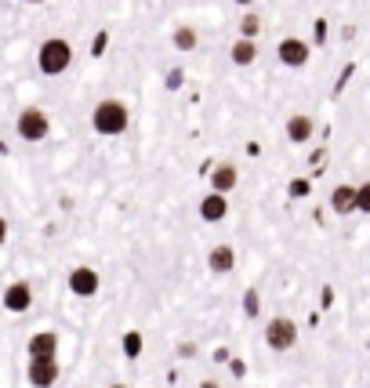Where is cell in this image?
<instances>
[{
    "instance_id": "26",
    "label": "cell",
    "mask_w": 370,
    "mask_h": 388,
    "mask_svg": "<svg viewBox=\"0 0 370 388\" xmlns=\"http://www.w3.org/2000/svg\"><path fill=\"white\" fill-rule=\"evenodd\" d=\"M26 4H44V0H26Z\"/></svg>"
},
{
    "instance_id": "11",
    "label": "cell",
    "mask_w": 370,
    "mask_h": 388,
    "mask_svg": "<svg viewBox=\"0 0 370 388\" xmlns=\"http://www.w3.org/2000/svg\"><path fill=\"white\" fill-rule=\"evenodd\" d=\"M236 182H239L236 163H214V167H211V192H222V196H229V192L236 189Z\"/></svg>"
},
{
    "instance_id": "1",
    "label": "cell",
    "mask_w": 370,
    "mask_h": 388,
    "mask_svg": "<svg viewBox=\"0 0 370 388\" xmlns=\"http://www.w3.org/2000/svg\"><path fill=\"white\" fill-rule=\"evenodd\" d=\"M91 127L102 138H120L127 127H131V113L120 98H102L91 113Z\"/></svg>"
},
{
    "instance_id": "25",
    "label": "cell",
    "mask_w": 370,
    "mask_h": 388,
    "mask_svg": "<svg viewBox=\"0 0 370 388\" xmlns=\"http://www.w3.org/2000/svg\"><path fill=\"white\" fill-rule=\"evenodd\" d=\"M236 4H254V0H236Z\"/></svg>"
},
{
    "instance_id": "27",
    "label": "cell",
    "mask_w": 370,
    "mask_h": 388,
    "mask_svg": "<svg viewBox=\"0 0 370 388\" xmlns=\"http://www.w3.org/2000/svg\"><path fill=\"white\" fill-rule=\"evenodd\" d=\"M109 388H127V384H109Z\"/></svg>"
},
{
    "instance_id": "23",
    "label": "cell",
    "mask_w": 370,
    "mask_h": 388,
    "mask_svg": "<svg viewBox=\"0 0 370 388\" xmlns=\"http://www.w3.org/2000/svg\"><path fill=\"white\" fill-rule=\"evenodd\" d=\"M178 356H182V359H192V356H196V344H189V341H185L182 349H178Z\"/></svg>"
},
{
    "instance_id": "20",
    "label": "cell",
    "mask_w": 370,
    "mask_h": 388,
    "mask_svg": "<svg viewBox=\"0 0 370 388\" xmlns=\"http://www.w3.org/2000/svg\"><path fill=\"white\" fill-rule=\"evenodd\" d=\"M244 312H247V316H258V312H261V297H258V290H247V294H244Z\"/></svg>"
},
{
    "instance_id": "19",
    "label": "cell",
    "mask_w": 370,
    "mask_h": 388,
    "mask_svg": "<svg viewBox=\"0 0 370 388\" xmlns=\"http://www.w3.org/2000/svg\"><path fill=\"white\" fill-rule=\"evenodd\" d=\"M356 210H359V214H370V182L356 185Z\"/></svg>"
},
{
    "instance_id": "8",
    "label": "cell",
    "mask_w": 370,
    "mask_h": 388,
    "mask_svg": "<svg viewBox=\"0 0 370 388\" xmlns=\"http://www.w3.org/2000/svg\"><path fill=\"white\" fill-rule=\"evenodd\" d=\"M276 55H279V62L283 66H291V69H301L305 62H309V44H305L301 36H287V40H279V48H276Z\"/></svg>"
},
{
    "instance_id": "22",
    "label": "cell",
    "mask_w": 370,
    "mask_h": 388,
    "mask_svg": "<svg viewBox=\"0 0 370 388\" xmlns=\"http://www.w3.org/2000/svg\"><path fill=\"white\" fill-rule=\"evenodd\" d=\"M8 232H11V225H8L4 214H0V243H8Z\"/></svg>"
},
{
    "instance_id": "5",
    "label": "cell",
    "mask_w": 370,
    "mask_h": 388,
    "mask_svg": "<svg viewBox=\"0 0 370 388\" xmlns=\"http://www.w3.org/2000/svg\"><path fill=\"white\" fill-rule=\"evenodd\" d=\"M98 287H102V279H98V272H95L91 265H77V269L70 272V294H77V297H95Z\"/></svg>"
},
{
    "instance_id": "16",
    "label": "cell",
    "mask_w": 370,
    "mask_h": 388,
    "mask_svg": "<svg viewBox=\"0 0 370 388\" xmlns=\"http://www.w3.org/2000/svg\"><path fill=\"white\" fill-rule=\"evenodd\" d=\"M171 44L178 51H196V48H200V33H196L192 26H178L171 33Z\"/></svg>"
},
{
    "instance_id": "12",
    "label": "cell",
    "mask_w": 370,
    "mask_h": 388,
    "mask_svg": "<svg viewBox=\"0 0 370 388\" xmlns=\"http://www.w3.org/2000/svg\"><path fill=\"white\" fill-rule=\"evenodd\" d=\"M207 269H211L214 276H229V272L236 269V250H232L229 243L211 247V254H207Z\"/></svg>"
},
{
    "instance_id": "6",
    "label": "cell",
    "mask_w": 370,
    "mask_h": 388,
    "mask_svg": "<svg viewBox=\"0 0 370 388\" xmlns=\"http://www.w3.org/2000/svg\"><path fill=\"white\" fill-rule=\"evenodd\" d=\"M26 356H29V363L33 359H58V334L55 330H37L26 341Z\"/></svg>"
},
{
    "instance_id": "14",
    "label": "cell",
    "mask_w": 370,
    "mask_h": 388,
    "mask_svg": "<svg viewBox=\"0 0 370 388\" xmlns=\"http://www.w3.org/2000/svg\"><path fill=\"white\" fill-rule=\"evenodd\" d=\"M316 135V120L312 116H305V113H294L291 120H287V142H294V145H305Z\"/></svg>"
},
{
    "instance_id": "3",
    "label": "cell",
    "mask_w": 370,
    "mask_h": 388,
    "mask_svg": "<svg viewBox=\"0 0 370 388\" xmlns=\"http://www.w3.org/2000/svg\"><path fill=\"white\" fill-rule=\"evenodd\" d=\"M15 131L22 142H44L51 135V120L44 109H37V105H29V109H22L18 120H15Z\"/></svg>"
},
{
    "instance_id": "2",
    "label": "cell",
    "mask_w": 370,
    "mask_h": 388,
    "mask_svg": "<svg viewBox=\"0 0 370 388\" xmlns=\"http://www.w3.org/2000/svg\"><path fill=\"white\" fill-rule=\"evenodd\" d=\"M73 66V48L65 36H48L37 51V69L44 76H62L65 69Z\"/></svg>"
},
{
    "instance_id": "4",
    "label": "cell",
    "mask_w": 370,
    "mask_h": 388,
    "mask_svg": "<svg viewBox=\"0 0 370 388\" xmlns=\"http://www.w3.org/2000/svg\"><path fill=\"white\" fill-rule=\"evenodd\" d=\"M265 344L272 352H291L298 344V323L291 316H276L265 323Z\"/></svg>"
},
{
    "instance_id": "18",
    "label": "cell",
    "mask_w": 370,
    "mask_h": 388,
    "mask_svg": "<svg viewBox=\"0 0 370 388\" xmlns=\"http://www.w3.org/2000/svg\"><path fill=\"white\" fill-rule=\"evenodd\" d=\"M124 356L127 359H138L142 356V334L138 330H127L124 334Z\"/></svg>"
},
{
    "instance_id": "21",
    "label": "cell",
    "mask_w": 370,
    "mask_h": 388,
    "mask_svg": "<svg viewBox=\"0 0 370 388\" xmlns=\"http://www.w3.org/2000/svg\"><path fill=\"white\" fill-rule=\"evenodd\" d=\"M305 192H309V182H294L291 185V196H305Z\"/></svg>"
},
{
    "instance_id": "13",
    "label": "cell",
    "mask_w": 370,
    "mask_h": 388,
    "mask_svg": "<svg viewBox=\"0 0 370 388\" xmlns=\"http://www.w3.org/2000/svg\"><path fill=\"white\" fill-rule=\"evenodd\" d=\"M331 210L334 214H356V185H348V182H341V185H334L331 189Z\"/></svg>"
},
{
    "instance_id": "7",
    "label": "cell",
    "mask_w": 370,
    "mask_h": 388,
    "mask_svg": "<svg viewBox=\"0 0 370 388\" xmlns=\"http://www.w3.org/2000/svg\"><path fill=\"white\" fill-rule=\"evenodd\" d=\"M4 309L8 312H15V316H22V312H29L33 309V287L26 283V279H15V283L4 290Z\"/></svg>"
},
{
    "instance_id": "10",
    "label": "cell",
    "mask_w": 370,
    "mask_h": 388,
    "mask_svg": "<svg viewBox=\"0 0 370 388\" xmlns=\"http://www.w3.org/2000/svg\"><path fill=\"white\" fill-rule=\"evenodd\" d=\"M200 218L207 225H218L229 218V196H222V192H207V196L200 200Z\"/></svg>"
},
{
    "instance_id": "15",
    "label": "cell",
    "mask_w": 370,
    "mask_h": 388,
    "mask_svg": "<svg viewBox=\"0 0 370 388\" xmlns=\"http://www.w3.org/2000/svg\"><path fill=\"white\" fill-rule=\"evenodd\" d=\"M229 58L236 62V66H254V62H258V44H254V40L239 36L236 44L229 48Z\"/></svg>"
},
{
    "instance_id": "9",
    "label": "cell",
    "mask_w": 370,
    "mask_h": 388,
    "mask_svg": "<svg viewBox=\"0 0 370 388\" xmlns=\"http://www.w3.org/2000/svg\"><path fill=\"white\" fill-rule=\"evenodd\" d=\"M58 359H33L29 363V370H26V377H29V384L33 388H51L55 381H58Z\"/></svg>"
},
{
    "instance_id": "17",
    "label": "cell",
    "mask_w": 370,
    "mask_h": 388,
    "mask_svg": "<svg viewBox=\"0 0 370 388\" xmlns=\"http://www.w3.org/2000/svg\"><path fill=\"white\" fill-rule=\"evenodd\" d=\"M261 33V18L254 15V11H247L244 18H239V36H244V40H254Z\"/></svg>"
},
{
    "instance_id": "24",
    "label": "cell",
    "mask_w": 370,
    "mask_h": 388,
    "mask_svg": "<svg viewBox=\"0 0 370 388\" xmlns=\"http://www.w3.org/2000/svg\"><path fill=\"white\" fill-rule=\"evenodd\" d=\"M200 388H222V381H214V377H207V381H200Z\"/></svg>"
}]
</instances>
